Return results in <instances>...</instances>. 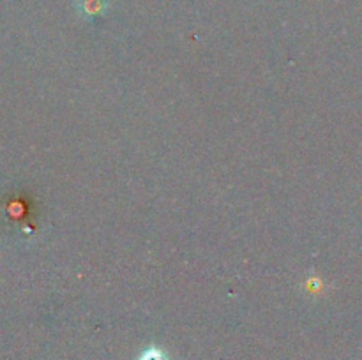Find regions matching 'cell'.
Returning a JSON list of instances; mask_svg holds the SVG:
<instances>
[{"mask_svg": "<svg viewBox=\"0 0 362 360\" xmlns=\"http://www.w3.org/2000/svg\"><path fill=\"white\" fill-rule=\"evenodd\" d=\"M138 360H168V356L165 355V352H161L159 348L156 346H151V348L144 349Z\"/></svg>", "mask_w": 362, "mask_h": 360, "instance_id": "2", "label": "cell"}, {"mask_svg": "<svg viewBox=\"0 0 362 360\" xmlns=\"http://www.w3.org/2000/svg\"><path fill=\"white\" fill-rule=\"evenodd\" d=\"M108 0H76V11L85 20H94L108 11Z\"/></svg>", "mask_w": 362, "mask_h": 360, "instance_id": "1", "label": "cell"}]
</instances>
